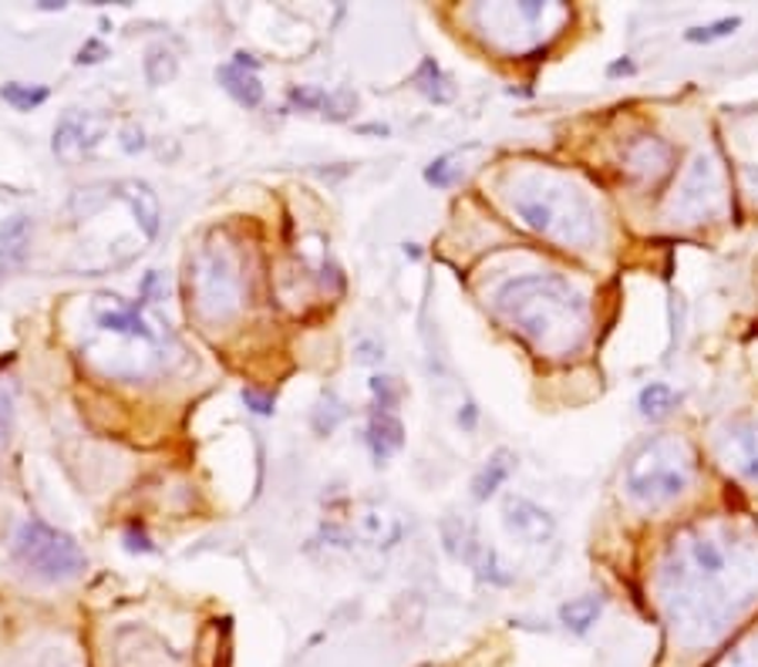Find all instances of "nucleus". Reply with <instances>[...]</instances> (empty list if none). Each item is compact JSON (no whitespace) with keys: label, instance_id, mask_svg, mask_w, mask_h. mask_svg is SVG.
Wrapping results in <instances>:
<instances>
[{"label":"nucleus","instance_id":"nucleus-1","mask_svg":"<svg viewBox=\"0 0 758 667\" xmlns=\"http://www.w3.org/2000/svg\"><path fill=\"white\" fill-rule=\"evenodd\" d=\"M758 601V533L731 523L685 527L657 566V604L685 650H708Z\"/></svg>","mask_w":758,"mask_h":667},{"label":"nucleus","instance_id":"nucleus-2","mask_svg":"<svg viewBox=\"0 0 758 667\" xmlns=\"http://www.w3.org/2000/svg\"><path fill=\"white\" fill-rule=\"evenodd\" d=\"M499 317L543 357H573L590 337L586 293L560 273H522L496 290Z\"/></svg>","mask_w":758,"mask_h":667},{"label":"nucleus","instance_id":"nucleus-3","mask_svg":"<svg viewBox=\"0 0 758 667\" xmlns=\"http://www.w3.org/2000/svg\"><path fill=\"white\" fill-rule=\"evenodd\" d=\"M502 192L522 227L533 233L580 253L603 243V216L590 192L570 176L553 169H526L509 176Z\"/></svg>","mask_w":758,"mask_h":667},{"label":"nucleus","instance_id":"nucleus-4","mask_svg":"<svg viewBox=\"0 0 758 667\" xmlns=\"http://www.w3.org/2000/svg\"><path fill=\"white\" fill-rule=\"evenodd\" d=\"M698 479V452L685 435H654L624 462V496L641 509L681 502Z\"/></svg>","mask_w":758,"mask_h":667},{"label":"nucleus","instance_id":"nucleus-5","mask_svg":"<svg viewBox=\"0 0 758 667\" xmlns=\"http://www.w3.org/2000/svg\"><path fill=\"white\" fill-rule=\"evenodd\" d=\"M728 209V176L725 163L712 153V148H698L681 169L671 196H667V219L677 227H702V222L721 219Z\"/></svg>","mask_w":758,"mask_h":667},{"label":"nucleus","instance_id":"nucleus-6","mask_svg":"<svg viewBox=\"0 0 758 667\" xmlns=\"http://www.w3.org/2000/svg\"><path fill=\"white\" fill-rule=\"evenodd\" d=\"M14 560L38 580L48 583H64L82 576L89 560L82 553V546L74 543L71 536L51 530L41 519H28V523L18 527L14 533Z\"/></svg>","mask_w":758,"mask_h":667},{"label":"nucleus","instance_id":"nucleus-7","mask_svg":"<svg viewBox=\"0 0 758 667\" xmlns=\"http://www.w3.org/2000/svg\"><path fill=\"white\" fill-rule=\"evenodd\" d=\"M196 311L209 324L230 321L243 308V270L226 247H206L193 267Z\"/></svg>","mask_w":758,"mask_h":667},{"label":"nucleus","instance_id":"nucleus-8","mask_svg":"<svg viewBox=\"0 0 758 667\" xmlns=\"http://www.w3.org/2000/svg\"><path fill=\"white\" fill-rule=\"evenodd\" d=\"M718 462L741 482L758 486V415H731L715 431Z\"/></svg>","mask_w":758,"mask_h":667},{"label":"nucleus","instance_id":"nucleus-9","mask_svg":"<svg viewBox=\"0 0 758 667\" xmlns=\"http://www.w3.org/2000/svg\"><path fill=\"white\" fill-rule=\"evenodd\" d=\"M621 163H624V173L641 186H661L677 169L674 148L657 135H634L624 145Z\"/></svg>","mask_w":758,"mask_h":667},{"label":"nucleus","instance_id":"nucleus-10","mask_svg":"<svg viewBox=\"0 0 758 667\" xmlns=\"http://www.w3.org/2000/svg\"><path fill=\"white\" fill-rule=\"evenodd\" d=\"M102 132H105L102 118H95L89 112H68L58 122V128H54V156L61 163H68V166L79 163L89 148L102 138Z\"/></svg>","mask_w":758,"mask_h":667},{"label":"nucleus","instance_id":"nucleus-11","mask_svg":"<svg viewBox=\"0 0 758 667\" xmlns=\"http://www.w3.org/2000/svg\"><path fill=\"white\" fill-rule=\"evenodd\" d=\"M506 527H509L519 540L533 543V546H540V543H547V540L553 536V519H550V512L540 509L537 502H529V499H509V502H506Z\"/></svg>","mask_w":758,"mask_h":667},{"label":"nucleus","instance_id":"nucleus-12","mask_svg":"<svg viewBox=\"0 0 758 667\" xmlns=\"http://www.w3.org/2000/svg\"><path fill=\"white\" fill-rule=\"evenodd\" d=\"M219 82L226 85V92H230L247 108H257L263 102V85H260V79L253 74V61H247V54H237V61L222 64L219 67Z\"/></svg>","mask_w":758,"mask_h":667},{"label":"nucleus","instance_id":"nucleus-13","mask_svg":"<svg viewBox=\"0 0 758 667\" xmlns=\"http://www.w3.org/2000/svg\"><path fill=\"white\" fill-rule=\"evenodd\" d=\"M402 445V425L398 418H392L388 411H377L371 418V449L377 459H388L395 449Z\"/></svg>","mask_w":758,"mask_h":667},{"label":"nucleus","instance_id":"nucleus-14","mask_svg":"<svg viewBox=\"0 0 758 667\" xmlns=\"http://www.w3.org/2000/svg\"><path fill=\"white\" fill-rule=\"evenodd\" d=\"M122 189H128L125 199L132 202L135 216L142 219V230L152 237V233L159 230V202H156V192H152L148 186H142V183H125Z\"/></svg>","mask_w":758,"mask_h":667},{"label":"nucleus","instance_id":"nucleus-15","mask_svg":"<svg viewBox=\"0 0 758 667\" xmlns=\"http://www.w3.org/2000/svg\"><path fill=\"white\" fill-rule=\"evenodd\" d=\"M677 402H681V395L671 385H664V382H651L637 395V408H641L644 418H664V415H671L677 408Z\"/></svg>","mask_w":758,"mask_h":667},{"label":"nucleus","instance_id":"nucleus-16","mask_svg":"<svg viewBox=\"0 0 758 667\" xmlns=\"http://www.w3.org/2000/svg\"><path fill=\"white\" fill-rule=\"evenodd\" d=\"M712 667H758V627L741 634Z\"/></svg>","mask_w":758,"mask_h":667},{"label":"nucleus","instance_id":"nucleus-17","mask_svg":"<svg viewBox=\"0 0 758 667\" xmlns=\"http://www.w3.org/2000/svg\"><path fill=\"white\" fill-rule=\"evenodd\" d=\"M0 98H4L8 105H14L18 112H31V108H38L41 102H48V88H41V85H18V82H11V85L0 88Z\"/></svg>","mask_w":758,"mask_h":667},{"label":"nucleus","instance_id":"nucleus-18","mask_svg":"<svg viewBox=\"0 0 758 667\" xmlns=\"http://www.w3.org/2000/svg\"><path fill=\"white\" fill-rule=\"evenodd\" d=\"M600 607H603V604H600L596 597H580V601L567 604V607L560 611V617H563V624H567V627H573V630H586L590 624H596Z\"/></svg>","mask_w":758,"mask_h":667},{"label":"nucleus","instance_id":"nucleus-19","mask_svg":"<svg viewBox=\"0 0 758 667\" xmlns=\"http://www.w3.org/2000/svg\"><path fill=\"white\" fill-rule=\"evenodd\" d=\"M502 459H506V456H499L496 462H489V466L482 469V476L476 479V496H479V499H486L489 492H496V486L509 476V469H512V466H509V462H502Z\"/></svg>","mask_w":758,"mask_h":667},{"label":"nucleus","instance_id":"nucleus-20","mask_svg":"<svg viewBox=\"0 0 758 667\" xmlns=\"http://www.w3.org/2000/svg\"><path fill=\"white\" fill-rule=\"evenodd\" d=\"M11 418H14V411H11V398L0 392V445L8 441V431H11Z\"/></svg>","mask_w":758,"mask_h":667},{"label":"nucleus","instance_id":"nucleus-21","mask_svg":"<svg viewBox=\"0 0 758 667\" xmlns=\"http://www.w3.org/2000/svg\"><path fill=\"white\" fill-rule=\"evenodd\" d=\"M243 402L253 405V411H260V415H270V411H273V398H263V395H257L253 388L243 392Z\"/></svg>","mask_w":758,"mask_h":667}]
</instances>
